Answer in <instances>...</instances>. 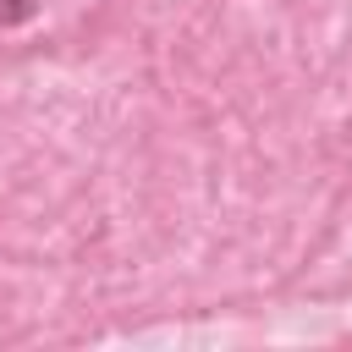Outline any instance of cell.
I'll return each mask as SVG.
<instances>
[{
  "label": "cell",
  "instance_id": "cell-1",
  "mask_svg": "<svg viewBox=\"0 0 352 352\" xmlns=\"http://www.w3.org/2000/svg\"><path fill=\"white\" fill-rule=\"evenodd\" d=\"M28 11H33L28 0H0V28H11V22H22Z\"/></svg>",
  "mask_w": 352,
  "mask_h": 352
}]
</instances>
